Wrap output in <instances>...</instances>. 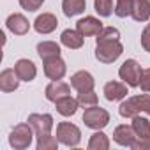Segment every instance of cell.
I'll return each mask as SVG.
<instances>
[{"instance_id":"484cf974","label":"cell","mask_w":150,"mask_h":150,"mask_svg":"<svg viewBox=\"0 0 150 150\" xmlns=\"http://www.w3.org/2000/svg\"><path fill=\"white\" fill-rule=\"evenodd\" d=\"M132 7H134V0H117L115 6V14L118 18H125L132 14Z\"/></svg>"},{"instance_id":"9c48e42d","label":"cell","mask_w":150,"mask_h":150,"mask_svg":"<svg viewBox=\"0 0 150 150\" xmlns=\"http://www.w3.org/2000/svg\"><path fill=\"white\" fill-rule=\"evenodd\" d=\"M76 30L83 35V37H90V35H97L103 30V23L94 18V16H85L76 23Z\"/></svg>"},{"instance_id":"e0dca14e","label":"cell","mask_w":150,"mask_h":150,"mask_svg":"<svg viewBox=\"0 0 150 150\" xmlns=\"http://www.w3.org/2000/svg\"><path fill=\"white\" fill-rule=\"evenodd\" d=\"M127 96V85L120 83V81H108L104 85V97L111 103L120 101Z\"/></svg>"},{"instance_id":"1f68e13d","label":"cell","mask_w":150,"mask_h":150,"mask_svg":"<svg viewBox=\"0 0 150 150\" xmlns=\"http://www.w3.org/2000/svg\"><path fill=\"white\" fill-rule=\"evenodd\" d=\"M20 6L25 11H37L42 6V2H41V0H20Z\"/></svg>"},{"instance_id":"d6986e66","label":"cell","mask_w":150,"mask_h":150,"mask_svg":"<svg viewBox=\"0 0 150 150\" xmlns=\"http://www.w3.org/2000/svg\"><path fill=\"white\" fill-rule=\"evenodd\" d=\"M55 106H57V111H58L60 115H64V117H72L74 113H76L80 103H78V99L67 96V97L58 99V101L55 103Z\"/></svg>"},{"instance_id":"8992f818","label":"cell","mask_w":150,"mask_h":150,"mask_svg":"<svg viewBox=\"0 0 150 150\" xmlns=\"http://www.w3.org/2000/svg\"><path fill=\"white\" fill-rule=\"evenodd\" d=\"M141 65L134 60V58H129L125 60L120 69H118V76L120 80L127 85V87H139V78H141Z\"/></svg>"},{"instance_id":"5b68a950","label":"cell","mask_w":150,"mask_h":150,"mask_svg":"<svg viewBox=\"0 0 150 150\" xmlns=\"http://www.w3.org/2000/svg\"><path fill=\"white\" fill-rule=\"evenodd\" d=\"M57 138L65 146H78L81 141V131L71 122H60L57 125Z\"/></svg>"},{"instance_id":"d4e9b609","label":"cell","mask_w":150,"mask_h":150,"mask_svg":"<svg viewBox=\"0 0 150 150\" xmlns=\"http://www.w3.org/2000/svg\"><path fill=\"white\" fill-rule=\"evenodd\" d=\"M58 138L51 134H41L37 136V150H57L58 148Z\"/></svg>"},{"instance_id":"6da1fadb","label":"cell","mask_w":150,"mask_h":150,"mask_svg":"<svg viewBox=\"0 0 150 150\" xmlns=\"http://www.w3.org/2000/svg\"><path fill=\"white\" fill-rule=\"evenodd\" d=\"M118 111L124 118H134L141 111L150 113V96L146 92L141 94V96H132V97H129L127 101H124L120 104Z\"/></svg>"},{"instance_id":"9a60e30c","label":"cell","mask_w":150,"mask_h":150,"mask_svg":"<svg viewBox=\"0 0 150 150\" xmlns=\"http://www.w3.org/2000/svg\"><path fill=\"white\" fill-rule=\"evenodd\" d=\"M20 78L14 69H4L2 72H0V90L9 94V92H14L20 85Z\"/></svg>"},{"instance_id":"4316f807","label":"cell","mask_w":150,"mask_h":150,"mask_svg":"<svg viewBox=\"0 0 150 150\" xmlns=\"http://www.w3.org/2000/svg\"><path fill=\"white\" fill-rule=\"evenodd\" d=\"M94 9L99 16L108 18L113 13V0H94Z\"/></svg>"},{"instance_id":"7a4b0ae2","label":"cell","mask_w":150,"mask_h":150,"mask_svg":"<svg viewBox=\"0 0 150 150\" xmlns=\"http://www.w3.org/2000/svg\"><path fill=\"white\" fill-rule=\"evenodd\" d=\"M83 122H85L87 127H90L94 131H103L110 124V113L104 108H101V106L96 104V106H90V108L85 110Z\"/></svg>"},{"instance_id":"cb8c5ba5","label":"cell","mask_w":150,"mask_h":150,"mask_svg":"<svg viewBox=\"0 0 150 150\" xmlns=\"http://www.w3.org/2000/svg\"><path fill=\"white\" fill-rule=\"evenodd\" d=\"M131 125H132L136 136H150V122H148V118L136 115L132 118V124Z\"/></svg>"},{"instance_id":"2e32d148","label":"cell","mask_w":150,"mask_h":150,"mask_svg":"<svg viewBox=\"0 0 150 150\" xmlns=\"http://www.w3.org/2000/svg\"><path fill=\"white\" fill-rule=\"evenodd\" d=\"M113 139H115L118 145H122V146H131L132 141L136 139V132H134L132 125L122 124V125H118V127L115 129V132H113Z\"/></svg>"},{"instance_id":"ba28073f","label":"cell","mask_w":150,"mask_h":150,"mask_svg":"<svg viewBox=\"0 0 150 150\" xmlns=\"http://www.w3.org/2000/svg\"><path fill=\"white\" fill-rule=\"evenodd\" d=\"M94 85H96V80H94V76L88 71H78L76 74L71 76V87L76 88L78 92L94 90Z\"/></svg>"},{"instance_id":"83f0119b","label":"cell","mask_w":150,"mask_h":150,"mask_svg":"<svg viewBox=\"0 0 150 150\" xmlns=\"http://www.w3.org/2000/svg\"><path fill=\"white\" fill-rule=\"evenodd\" d=\"M106 41H120V32L113 27H103V30L97 34V42H106Z\"/></svg>"},{"instance_id":"277c9868","label":"cell","mask_w":150,"mask_h":150,"mask_svg":"<svg viewBox=\"0 0 150 150\" xmlns=\"http://www.w3.org/2000/svg\"><path fill=\"white\" fill-rule=\"evenodd\" d=\"M124 51V46L120 41H106V42H97L96 48V58L103 64H113Z\"/></svg>"},{"instance_id":"603a6c76","label":"cell","mask_w":150,"mask_h":150,"mask_svg":"<svg viewBox=\"0 0 150 150\" xmlns=\"http://www.w3.org/2000/svg\"><path fill=\"white\" fill-rule=\"evenodd\" d=\"M110 148V139L103 131H96L88 141V150H108Z\"/></svg>"},{"instance_id":"e575fe53","label":"cell","mask_w":150,"mask_h":150,"mask_svg":"<svg viewBox=\"0 0 150 150\" xmlns=\"http://www.w3.org/2000/svg\"><path fill=\"white\" fill-rule=\"evenodd\" d=\"M41 2H44V0H41Z\"/></svg>"},{"instance_id":"d6a6232c","label":"cell","mask_w":150,"mask_h":150,"mask_svg":"<svg viewBox=\"0 0 150 150\" xmlns=\"http://www.w3.org/2000/svg\"><path fill=\"white\" fill-rule=\"evenodd\" d=\"M141 46H143L145 51L150 53V23H148V25L143 28V32H141Z\"/></svg>"},{"instance_id":"44dd1931","label":"cell","mask_w":150,"mask_h":150,"mask_svg":"<svg viewBox=\"0 0 150 150\" xmlns=\"http://www.w3.org/2000/svg\"><path fill=\"white\" fill-rule=\"evenodd\" d=\"M87 7V2L85 0H64L62 2V9H64V14L67 18H72V16H78L85 11Z\"/></svg>"},{"instance_id":"ffe728a7","label":"cell","mask_w":150,"mask_h":150,"mask_svg":"<svg viewBox=\"0 0 150 150\" xmlns=\"http://www.w3.org/2000/svg\"><path fill=\"white\" fill-rule=\"evenodd\" d=\"M37 53L42 58V62L50 60V58H57L60 57V46L53 41H42L37 44Z\"/></svg>"},{"instance_id":"4fadbf2b","label":"cell","mask_w":150,"mask_h":150,"mask_svg":"<svg viewBox=\"0 0 150 150\" xmlns=\"http://www.w3.org/2000/svg\"><path fill=\"white\" fill-rule=\"evenodd\" d=\"M14 71H16L18 78H20L21 81H32V80L37 76V67H35V64H34L32 60H28V58L18 60L16 65H14Z\"/></svg>"},{"instance_id":"5bb4252c","label":"cell","mask_w":150,"mask_h":150,"mask_svg":"<svg viewBox=\"0 0 150 150\" xmlns=\"http://www.w3.org/2000/svg\"><path fill=\"white\" fill-rule=\"evenodd\" d=\"M6 25H7V28H9L14 35H25V34L30 30L28 20H27L23 14H20V13L11 14V16L7 18V21H6Z\"/></svg>"},{"instance_id":"7402d4cb","label":"cell","mask_w":150,"mask_h":150,"mask_svg":"<svg viewBox=\"0 0 150 150\" xmlns=\"http://www.w3.org/2000/svg\"><path fill=\"white\" fill-rule=\"evenodd\" d=\"M132 20L134 21H148L150 18V6L145 0H134V7H132Z\"/></svg>"},{"instance_id":"ac0fdd59","label":"cell","mask_w":150,"mask_h":150,"mask_svg":"<svg viewBox=\"0 0 150 150\" xmlns=\"http://www.w3.org/2000/svg\"><path fill=\"white\" fill-rule=\"evenodd\" d=\"M60 42H62L65 48H69V50H78V48L83 46V35H81L78 30H71V28H67V30L62 32Z\"/></svg>"},{"instance_id":"836d02e7","label":"cell","mask_w":150,"mask_h":150,"mask_svg":"<svg viewBox=\"0 0 150 150\" xmlns=\"http://www.w3.org/2000/svg\"><path fill=\"white\" fill-rule=\"evenodd\" d=\"M145 2H146V4H148V6H150V0H145Z\"/></svg>"},{"instance_id":"3957f363","label":"cell","mask_w":150,"mask_h":150,"mask_svg":"<svg viewBox=\"0 0 150 150\" xmlns=\"http://www.w3.org/2000/svg\"><path fill=\"white\" fill-rule=\"evenodd\" d=\"M34 134L35 132H34L30 124H20L9 134V145L16 150H25L32 145V136Z\"/></svg>"},{"instance_id":"7c38bea8","label":"cell","mask_w":150,"mask_h":150,"mask_svg":"<svg viewBox=\"0 0 150 150\" xmlns=\"http://www.w3.org/2000/svg\"><path fill=\"white\" fill-rule=\"evenodd\" d=\"M65 71H67L65 62L60 57L50 58V60L44 62V74H46L50 80H62L65 76Z\"/></svg>"},{"instance_id":"52a82bcc","label":"cell","mask_w":150,"mask_h":150,"mask_svg":"<svg viewBox=\"0 0 150 150\" xmlns=\"http://www.w3.org/2000/svg\"><path fill=\"white\" fill-rule=\"evenodd\" d=\"M27 122L32 125L35 136L50 134V131L53 127V117L50 113H42V115L41 113H32V115H28V120Z\"/></svg>"},{"instance_id":"f1b7e54d","label":"cell","mask_w":150,"mask_h":150,"mask_svg":"<svg viewBox=\"0 0 150 150\" xmlns=\"http://www.w3.org/2000/svg\"><path fill=\"white\" fill-rule=\"evenodd\" d=\"M97 94L94 90H88V92H78V103L85 108H90V106H96L97 104Z\"/></svg>"},{"instance_id":"4dcf8cb0","label":"cell","mask_w":150,"mask_h":150,"mask_svg":"<svg viewBox=\"0 0 150 150\" xmlns=\"http://www.w3.org/2000/svg\"><path fill=\"white\" fill-rule=\"evenodd\" d=\"M139 88L143 92H150V67L141 71V78H139Z\"/></svg>"},{"instance_id":"30bf717a","label":"cell","mask_w":150,"mask_h":150,"mask_svg":"<svg viewBox=\"0 0 150 150\" xmlns=\"http://www.w3.org/2000/svg\"><path fill=\"white\" fill-rule=\"evenodd\" d=\"M57 27H58V20L51 13H42L34 21V28L37 34H51Z\"/></svg>"},{"instance_id":"8fae6325","label":"cell","mask_w":150,"mask_h":150,"mask_svg":"<svg viewBox=\"0 0 150 150\" xmlns=\"http://www.w3.org/2000/svg\"><path fill=\"white\" fill-rule=\"evenodd\" d=\"M67 96H71V87H69L65 81L53 80V81L46 87V99L51 101V103H57L58 99L67 97Z\"/></svg>"},{"instance_id":"f546056e","label":"cell","mask_w":150,"mask_h":150,"mask_svg":"<svg viewBox=\"0 0 150 150\" xmlns=\"http://www.w3.org/2000/svg\"><path fill=\"white\" fill-rule=\"evenodd\" d=\"M131 148L132 150H150V136H136Z\"/></svg>"}]
</instances>
